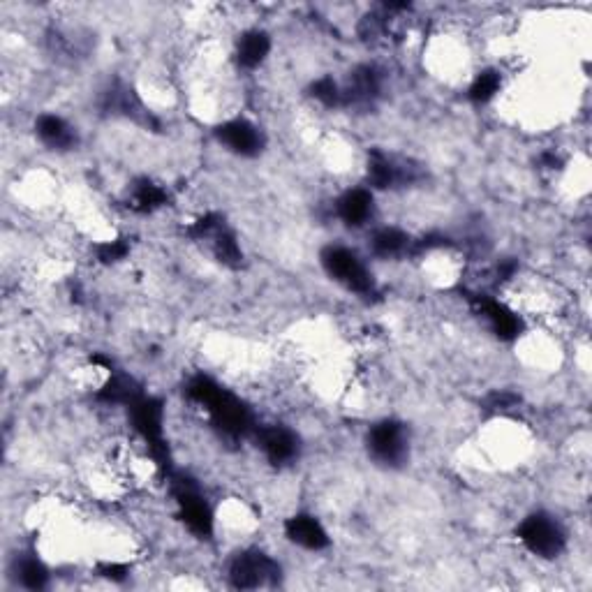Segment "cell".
<instances>
[{
  "instance_id": "cell-1",
  "label": "cell",
  "mask_w": 592,
  "mask_h": 592,
  "mask_svg": "<svg viewBox=\"0 0 592 592\" xmlns=\"http://www.w3.org/2000/svg\"><path fill=\"white\" fill-rule=\"evenodd\" d=\"M320 262L324 266V271L329 273V278L336 280V283L340 287H345L347 292L361 296L375 292L373 273H370L364 259L354 253V250L345 246H329L322 250Z\"/></svg>"
},
{
  "instance_id": "cell-2",
  "label": "cell",
  "mask_w": 592,
  "mask_h": 592,
  "mask_svg": "<svg viewBox=\"0 0 592 592\" xmlns=\"http://www.w3.org/2000/svg\"><path fill=\"white\" fill-rule=\"evenodd\" d=\"M368 456L382 468H401L410 458V435L396 419H382L368 428Z\"/></svg>"
},
{
  "instance_id": "cell-3",
  "label": "cell",
  "mask_w": 592,
  "mask_h": 592,
  "mask_svg": "<svg viewBox=\"0 0 592 592\" xmlns=\"http://www.w3.org/2000/svg\"><path fill=\"white\" fill-rule=\"evenodd\" d=\"M518 542H521L525 549H528L532 555L537 558H558V555L565 551L567 544V535L565 528L555 521L553 516L537 512L525 516L521 523H518Z\"/></svg>"
},
{
  "instance_id": "cell-4",
  "label": "cell",
  "mask_w": 592,
  "mask_h": 592,
  "mask_svg": "<svg viewBox=\"0 0 592 592\" xmlns=\"http://www.w3.org/2000/svg\"><path fill=\"white\" fill-rule=\"evenodd\" d=\"M280 579V565L262 551H246L236 555L229 565V581L239 590H257L271 586Z\"/></svg>"
},
{
  "instance_id": "cell-5",
  "label": "cell",
  "mask_w": 592,
  "mask_h": 592,
  "mask_svg": "<svg viewBox=\"0 0 592 592\" xmlns=\"http://www.w3.org/2000/svg\"><path fill=\"white\" fill-rule=\"evenodd\" d=\"M216 139L222 148L239 158H255L266 144L264 132L248 118H229L216 128Z\"/></svg>"
},
{
  "instance_id": "cell-6",
  "label": "cell",
  "mask_w": 592,
  "mask_h": 592,
  "mask_svg": "<svg viewBox=\"0 0 592 592\" xmlns=\"http://www.w3.org/2000/svg\"><path fill=\"white\" fill-rule=\"evenodd\" d=\"M414 167L407 165V160L396 158V155H389L384 151H370L368 155V183L370 188L377 190H389L396 188V185L410 183L414 176Z\"/></svg>"
},
{
  "instance_id": "cell-7",
  "label": "cell",
  "mask_w": 592,
  "mask_h": 592,
  "mask_svg": "<svg viewBox=\"0 0 592 592\" xmlns=\"http://www.w3.org/2000/svg\"><path fill=\"white\" fill-rule=\"evenodd\" d=\"M257 442H259V449L264 451V456L269 458L273 465H287L299 458V449H301L299 435L287 426L271 424V426L257 428Z\"/></svg>"
},
{
  "instance_id": "cell-8",
  "label": "cell",
  "mask_w": 592,
  "mask_h": 592,
  "mask_svg": "<svg viewBox=\"0 0 592 592\" xmlns=\"http://www.w3.org/2000/svg\"><path fill=\"white\" fill-rule=\"evenodd\" d=\"M475 310L484 317L488 329L502 340L518 338V333L523 329L521 317H518L516 310L505 306L502 301L491 299V296H484V294L475 296Z\"/></svg>"
},
{
  "instance_id": "cell-9",
  "label": "cell",
  "mask_w": 592,
  "mask_h": 592,
  "mask_svg": "<svg viewBox=\"0 0 592 592\" xmlns=\"http://www.w3.org/2000/svg\"><path fill=\"white\" fill-rule=\"evenodd\" d=\"M285 537L306 551H322L329 546V532L320 518L310 514H296L285 521Z\"/></svg>"
},
{
  "instance_id": "cell-10",
  "label": "cell",
  "mask_w": 592,
  "mask_h": 592,
  "mask_svg": "<svg viewBox=\"0 0 592 592\" xmlns=\"http://www.w3.org/2000/svg\"><path fill=\"white\" fill-rule=\"evenodd\" d=\"M338 218L345 222L347 227H364L375 216V197L373 190L368 188H352L343 192L336 202Z\"/></svg>"
},
{
  "instance_id": "cell-11",
  "label": "cell",
  "mask_w": 592,
  "mask_h": 592,
  "mask_svg": "<svg viewBox=\"0 0 592 592\" xmlns=\"http://www.w3.org/2000/svg\"><path fill=\"white\" fill-rule=\"evenodd\" d=\"M35 135L51 151H72L77 146V128L58 114H40L35 121Z\"/></svg>"
},
{
  "instance_id": "cell-12",
  "label": "cell",
  "mask_w": 592,
  "mask_h": 592,
  "mask_svg": "<svg viewBox=\"0 0 592 592\" xmlns=\"http://www.w3.org/2000/svg\"><path fill=\"white\" fill-rule=\"evenodd\" d=\"M179 509H181V518L188 528L195 532V535H211L213 530V512L211 507L206 505V500L202 495H197L192 488H181L179 491Z\"/></svg>"
},
{
  "instance_id": "cell-13",
  "label": "cell",
  "mask_w": 592,
  "mask_h": 592,
  "mask_svg": "<svg viewBox=\"0 0 592 592\" xmlns=\"http://www.w3.org/2000/svg\"><path fill=\"white\" fill-rule=\"evenodd\" d=\"M269 54H271V37L264 31H259V28L243 33L234 49L236 65L243 70H257L259 65L269 58Z\"/></svg>"
},
{
  "instance_id": "cell-14",
  "label": "cell",
  "mask_w": 592,
  "mask_h": 592,
  "mask_svg": "<svg viewBox=\"0 0 592 592\" xmlns=\"http://www.w3.org/2000/svg\"><path fill=\"white\" fill-rule=\"evenodd\" d=\"M412 236L398 227H382L370 236V253L380 259H396L412 250Z\"/></svg>"
},
{
  "instance_id": "cell-15",
  "label": "cell",
  "mask_w": 592,
  "mask_h": 592,
  "mask_svg": "<svg viewBox=\"0 0 592 592\" xmlns=\"http://www.w3.org/2000/svg\"><path fill=\"white\" fill-rule=\"evenodd\" d=\"M167 204V190L162 185L142 179L132 185L128 206L137 213H153Z\"/></svg>"
},
{
  "instance_id": "cell-16",
  "label": "cell",
  "mask_w": 592,
  "mask_h": 592,
  "mask_svg": "<svg viewBox=\"0 0 592 592\" xmlns=\"http://www.w3.org/2000/svg\"><path fill=\"white\" fill-rule=\"evenodd\" d=\"M14 576H17V583L28 590H42L49 583V569L35 555H21V558H17V562H14Z\"/></svg>"
},
{
  "instance_id": "cell-17",
  "label": "cell",
  "mask_w": 592,
  "mask_h": 592,
  "mask_svg": "<svg viewBox=\"0 0 592 592\" xmlns=\"http://www.w3.org/2000/svg\"><path fill=\"white\" fill-rule=\"evenodd\" d=\"M502 88V77L498 70H481L475 79H472V84L468 88V98L472 102H477V105H486V102H491L495 95L500 93Z\"/></svg>"
},
{
  "instance_id": "cell-18",
  "label": "cell",
  "mask_w": 592,
  "mask_h": 592,
  "mask_svg": "<svg viewBox=\"0 0 592 592\" xmlns=\"http://www.w3.org/2000/svg\"><path fill=\"white\" fill-rule=\"evenodd\" d=\"M310 95L324 107H343V88L333 77H320L310 86Z\"/></svg>"
},
{
  "instance_id": "cell-19",
  "label": "cell",
  "mask_w": 592,
  "mask_h": 592,
  "mask_svg": "<svg viewBox=\"0 0 592 592\" xmlns=\"http://www.w3.org/2000/svg\"><path fill=\"white\" fill-rule=\"evenodd\" d=\"M130 246L125 239H107L98 246V259L102 264H118L121 259L128 257Z\"/></svg>"
}]
</instances>
